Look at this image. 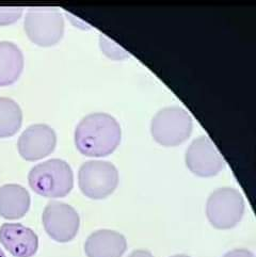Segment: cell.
<instances>
[{"label": "cell", "instance_id": "obj_13", "mask_svg": "<svg viewBox=\"0 0 256 257\" xmlns=\"http://www.w3.org/2000/svg\"><path fill=\"white\" fill-rule=\"evenodd\" d=\"M24 70V55L15 43L0 42V87L17 81Z\"/></svg>", "mask_w": 256, "mask_h": 257}, {"label": "cell", "instance_id": "obj_17", "mask_svg": "<svg viewBox=\"0 0 256 257\" xmlns=\"http://www.w3.org/2000/svg\"><path fill=\"white\" fill-rule=\"evenodd\" d=\"M223 257H255L254 254L246 249H235L227 252Z\"/></svg>", "mask_w": 256, "mask_h": 257}, {"label": "cell", "instance_id": "obj_10", "mask_svg": "<svg viewBox=\"0 0 256 257\" xmlns=\"http://www.w3.org/2000/svg\"><path fill=\"white\" fill-rule=\"evenodd\" d=\"M0 243L14 257H32L39 249L38 235L21 223H5L0 227Z\"/></svg>", "mask_w": 256, "mask_h": 257}, {"label": "cell", "instance_id": "obj_9", "mask_svg": "<svg viewBox=\"0 0 256 257\" xmlns=\"http://www.w3.org/2000/svg\"><path fill=\"white\" fill-rule=\"evenodd\" d=\"M57 135L46 124H33L21 135L17 150L23 159L36 161L47 157L56 149Z\"/></svg>", "mask_w": 256, "mask_h": 257}, {"label": "cell", "instance_id": "obj_15", "mask_svg": "<svg viewBox=\"0 0 256 257\" xmlns=\"http://www.w3.org/2000/svg\"><path fill=\"white\" fill-rule=\"evenodd\" d=\"M99 47L102 54L110 59L113 60H123L130 57V54L121 46H118L112 40H109L104 34H100L99 38Z\"/></svg>", "mask_w": 256, "mask_h": 257}, {"label": "cell", "instance_id": "obj_2", "mask_svg": "<svg viewBox=\"0 0 256 257\" xmlns=\"http://www.w3.org/2000/svg\"><path fill=\"white\" fill-rule=\"evenodd\" d=\"M31 189L50 199L64 198L74 187L71 166L61 159H49L34 166L28 174Z\"/></svg>", "mask_w": 256, "mask_h": 257}, {"label": "cell", "instance_id": "obj_14", "mask_svg": "<svg viewBox=\"0 0 256 257\" xmlns=\"http://www.w3.org/2000/svg\"><path fill=\"white\" fill-rule=\"evenodd\" d=\"M23 123V111L17 102L9 97H0V138L14 136Z\"/></svg>", "mask_w": 256, "mask_h": 257}, {"label": "cell", "instance_id": "obj_18", "mask_svg": "<svg viewBox=\"0 0 256 257\" xmlns=\"http://www.w3.org/2000/svg\"><path fill=\"white\" fill-rule=\"evenodd\" d=\"M127 257H154L151 252L147 250H136Z\"/></svg>", "mask_w": 256, "mask_h": 257}, {"label": "cell", "instance_id": "obj_1", "mask_svg": "<svg viewBox=\"0 0 256 257\" xmlns=\"http://www.w3.org/2000/svg\"><path fill=\"white\" fill-rule=\"evenodd\" d=\"M122 131L116 119L108 113L95 112L84 116L75 130V145L82 155L105 157L121 143Z\"/></svg>", "mask_w": 256, "mask_h": 257}, {"label": "cell", "instance_id": "obj_5", "mask_svg": "<svg viewBox=\"0 0 256 257\" xmlns=\"http://www.w3.org/2000/svg\"><path fill=\"white\" fill-rule=\"evenodd\" d=\"M244 200L235 188L223 187L213 191L206 203V216L217 229H230L241 221Z\"/></svg>", "mask_w": 256, "mask_h": 257}, {"label": "cell", "instance_id": "obj_4", "mask_svg": "<svg viewBox=\"0 0 256 257\" xmlns=\"http://www.w3.org/2000/svg\"><path fill=\"white\" fill-rule=\"evenodd\" d=\"M29 40L41 47L56 45L64 33V20L55 8H30L24 22Z\"/></svg>", "mask_w": 256, "mask_h": 257}, {"label": "cell", "instance_id": "obj_16", "mask_svg": "<svg viewBox=\"0 0 256 257\" xmlns=\"http://www.w3.org/2000/svg\"><path fill=\"white\" fill-rule=\"evenodd\" d=\"M23 8L20 7H0V26L14 24L21 19Z\"/></svg>", "mask_w": 256, "mask_h": 257}, {"label": "cell", "instance_id": "obj_7", "mask_svg": "<svg viewBox=\"0 0 256 257\" xmlns=\"http://www.w3.org/2000/svg\"><path fill=\"white\" fill-rule=\"evenodd\" d=\"M42 222L48 236L62 243L73 240L80 226V218L75 208L58 201H51L46 205Z\"/></svg>", "mask_w": 256, "mask_h": 257}, {"label": "cell", "instance_id": "obj_20", "mask_svg": "<svg viewBox=\"0 0 256 257\" xmlns=\"http://www.w3.org/2000/svg\"><path fill=\"white\" fill-rule=\"evenodd\" d=\"M0 257H6V255L2 249H0Z\"/></svg>", "mask_w": 256, "mask_h": 257}, {"label": "cell", "instance_id": "obj_12", "mask_svg": "<svg viewBox=\"0 0 256 257\" xmlns=\"http://www.w3.org/2000/svg\"><path fill=\"white\" fill-rule=\"evenodd\" d=\"M30 194L21 185L9 184L0 187V216L8 220L23 218L30 208Z\"/></svg>", "mask_w": 256, "mask_h": 257}, {"label": "cell", "instance_id": "obj_8", "mask_svg": "<svg viewBox=\"0 0 256 257\" xmlns=\"http://www.w3.org/2000/svg\"><path fill=\"white\" fill-rule=\"evenodd\" d=\"M185 161L187 168L200 177L216 176L225 167L223 157L206 136H201L191 142L186 151Z\"/></svg>", "mask_w": 256, "mask_h": 257}, {"label": "cell", "instance_id": "obj_11", "mask_svg": "<svg viewBox=\"0 0 256 257\" xmlns=\"http://www.w3.org/2000/svg\"><path fill=\"white\" fill-rule=\"evenodd\" d=\"M126 249V238L111 229L96 230L84 243V252L88 257H122Z\"/></svg>", "mask_w": 256, "mask_h": 257}, {"label": "cell", "instance_id": "obj_6", "mask_svg": "<svg viewBox=\"0 0 256 257\" xmlns=\"http://www.w3.org/2000/svg\"><path fill=\"white\" fill-rule=\"evenodd\" d=\"M78 185L87 198L92 200L106 199L116 189L118 171L109 161H87L79 169Z\"/></svg>", "mask_w": 256, "mask_h": 257}, {"label": "cell", "instance_id": "obj_19", "mask_svg": "<svg viewBox=\"0 0 256 257\" xmlns=\"http://www.w3.org/2000/svg\"><path fill=\"white\" fill-rule=\"evenodd\" d=\"M171 257H190V256H188V255H174V256H171Z\"/></svg>", "mask_w": 256, "mask_h": 257}, {"label": "cell", "instance_id": "obj_3", "mask_svg": "<svg viewBox=\"0 0 256 257\" xmlns=\"http://www.w3.org/2000/svg\"><path fill=\"white\" fill-rule=\"evenodd\" d=\"M193 130L190 113L182 107L171 106L159 110L151 123L153 139L162 147L173 148L189 138Z\"/></svg>", "mask_w": 256, "mask_h": 257}]
</instances>
